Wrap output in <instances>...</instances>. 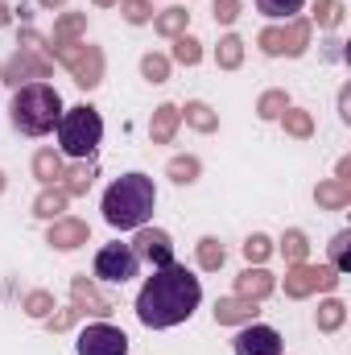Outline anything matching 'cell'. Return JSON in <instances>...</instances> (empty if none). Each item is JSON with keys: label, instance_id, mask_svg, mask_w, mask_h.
Returning <instances> with one entry per match:
<instances>
[{"label": "cell", "instance_id": "obj_21", "mask_svg": "<svg viewBox=\"0 0 351 355\" xmlns=\"http://www.w3.org/2000/svg\"><path fill=\"white\" fill-rule=\"evenodd\" d=\"M79 33H87V12H67L54 21V42H75Z\"/></svg>", "mask_w": 351, "mask_h": 355}, {"label": "cell", "instance_id": "obj_35", "mask_svg": "<svg viewBox=\"0 0 351 355\" xmlns=\"http://www.w3.org/2000/svg\"><path fill=\"white\" fill-rule=\"evenodd\" d=\"M170 178H174L178 186L194 182V178H198V157H174V162H170Z\"/></svg>", "mask_w": 351, "mask_h": 355}, {"label": "cell", "instance_id": "obj_8", "mask_svg": "<svg viewBox=\"0 0 351 355\" xmlns=\"http://www.w3.org/2000/svg\"><path fill=\"white\" fill-rule=\"evenodd\" d=\"M339 272L335 268H318V265H293L285 272V297H310L314 289H335Z\"/></svg>", "mask_w": 351, "mask_h": 355}, {"label": "cell", "instance_id": "obj_29", "mask_svg": "<svg viewBox=\"0 0 351 355\" xmlns=\"http://www.w3.org/2000/svg\"><path fill=\"white\" fill-rule=\"evenodd\" d=\"M306 248H310V244H306L302 232H285V240H281V257H285L289 265H302V261H306Z\"/></svg>", "mask_w": 351, "mask_h": 355}, {"label": "cell", "instance_id": "obj_22", "mask_svg": "<svg viewBox=\"0 0 351 355\" xmlns=\"http://www.w3.org/2000/svg\"><path fill=\"white\" fill-rule=\"evenodd\" d=\"M281 124H285V132L298 137V141H306V137L314 132V116H310V112H298V107H285V112H281Z\"/></svg>", "mask_w": 351, "mask_h": 355}, {"label": "cell", "instance_id": "obj_16", "mask_svg": "<svg viewBox=\"0 0 351 355\" xmlns=\"http://www.w3.org/2000/svg\"><path fill=\"white\" fill-rule=\"evenodd\" d=\"M268 293H273V272H264V268H244V272L236 277V297L261 302Z\"/></svg>", "mask_w": 351, "mask_h": 355}, {"label": "cell", "instance_id": "obj_10", "mask_svg": "<svg viewBox=\"0 0 351 355\" xmlns=\"http://www.w3.org/2000/svg\"><path fill=\"white\" fill-rule=\"evenodd\" d=\"M46 79H50V62L42 54H33V50H17L8 58V67L0 71V83H12V87H21V83H46Z\"/></svg>", "mask_w": 351, "mask_h": 355}, {"label": "cell", "instance_id": "obj_25", "mask_svg": "<svg viewBox=\"0 0 351 355\" xmlns=\"http://www.w3.org/2000/svg\"><path fill=\"white\" fill-rule=\"evenodd\" d=\"M186 25H190V12H186V8H166V12H157V33H166V37H182Z\"/></svg>", "mask_w": 351, "mask_h": 355}, {"label": "cell", "instance_id": "obj_34", "mask_svg": "<svg viewBox=\"0 0 351 355\" xmlns=\"http://www.w3.org/2000/svg\"><path fill=\"white\" fill-rule=\"evenodd\" d=\"M120 12H124V21H128V25H145V21L153 17L149 0H120Z\"/></svg>", "mask_w": 351, "mask_h": 355}, {"label": "cell", "instance_id": "obj_2", "mask_svg": "<svg viewBox=\"0 0 351 355\" xmlns=\"http://www.w3.org/2000/svg\"><path fill=\"white\" fill-rule=\"evenodd\" d=\"M153 207H157V190H153V178L149 174H124L103 190V219L112 227H120V232L145 227Z\"/></svg>", "mask_w": 351, "mask_h": 355}, {"label": "cell", "instance_id": "obj_30", "mask_svg": "<svg viewBox=\"0 0 351 355\" xmlns=\"http://www.w3.org/2000/svg\"><path fill=\"white\" fill-rule=\"evenodd\" d=\"M314 21H318L323 29H335V25L343 21V0H318V4H314Z\"/></svg>", "mask_w": 351, "mask_h": 355}, {"label": "cell", "instance_id": "obj_23", "mask_svg": "<svg viewBox=\"0 0 351 355\" xmlns=\"http://www.w3.org/2000/svg\"><path fill=\"white\" fill-rule=\"evenodd\" d=\"M33 174L42 178L46 186H54V182L62 178V157H58L54 149H42V153L33 157Z\"/></svg>", "mask_w": 351, "mask_h": 355}, {"label": "cell", "instance_id": "obj_43", "mask_svg": "<svg viewBox=\"0 0 351 355\" xmlns=\"http://www.w3.org/2000/svg\"><path fill=\"white\" fill-rule=\"evenodd\" d=\"M42 4H46V8H58V4H67V0H42Z\"/></svg>", "mask_w": 351, "mask_h": 355}, {"label": "cell", "instance_id": "obj_26", "mask_svg": "<svg viewBox=\"0 0 351 355\" xmlns=\"http://www.w3.org/2000/svg\"><path fill=\"white\" fill-rule=\"evenodd\" d=\"M186 124L198 128V132H215V128H219V116H215L207 103H186Z\"/></svg>", "mask_w": 351, "mask_h": 355}, {"label": "cell", "instance_id": "obj_19", "mask_svg": "<svg viewBox=\"0 0 351 355\" xmlns=\"http://www.w3.org/2000/svg\"><path fill=\"white\" fill-rule=\"evenodd\" d=\"M314 198H318V207H327V211H343L351 202V186L348 182H323V186L314 190Z\"/></svg>", "mask_w": 351, "mask_h": 355}, {"label": "cell", "instance_id": "obj_32", "mask_svg": "<svg viewBox=\"0 0 351 355\" xmlns=\"http://www.w3.org/2000/svg\"><path fill=\"white\" fill-rule=\"evenodd\" d=\"M348 244H351V232H339V236L331 240V268H335V272H348V268H351Z\"/></svg>", "mask_w": 351, "mask_h": 355}, {"label": "cell", "instance_id": "obj_20", "mask_svg": "<svg viewBox=\"0 0 351 355\" xmlns=\"http://www.w3.org/2000/svg\"><path fill=\"white\" fill-rule=\"evenodd\" d=\"M215 62H219V71H236V67L244 62V42H240L236 33H228V37H219V50H215Z\"/></svg>", "mask_w": 351, "mask_h": 355}, {"label": "cell", "instance_id": "obj_14", "mask_svg": "<svg viewBox=\"0 0 351 355\" xmlns=\"http://www.w3.org/2000/svg\"><path fill=\"white\" fill-rule=\"evenodd\" d=\"M87 223L83 219H54L50 223V236H46V244H54V248H62V252H71V248H79V244H87Z\"/></svg>", "mask_w": 351, "mask_h": 355}, {"label": "cell", "instance_id": "obj_13", "mask_svg": "<svg viewBox=\"0 0 351 355\" xmlns=\"http://www.w3.org/2000/svg\"><path fill=\"white\" fill-rule=\"evenodd\" d=\"M71 306H75L79 314H95V318H108V314H112V302L91 285L87 277H75V281H71Z\"/></svg>", "mask_w": 351, "mask_h": 355}, {"label": "cell", "instance_id": "obj_33", "mask_svg": "<svg viewBox=\"0 0 351 355\" xmlns=\"http://www.w3.org/2000/svg\"><path fill=\"white\" fill-rule=\"evenodd\" d=\"M289 103H285V91H264L261 103H257V112H261V120H281V112H285Z\"/></svg>", "mask_w": 351, "mask_h": 355}, {"label": "cell", "instance_id": "obj_15", "mask_svg": "<svg viewBox=\"0 0 351 355\" xmlns=\"http://www.w3.org/2000/svg\"><path fill=\"white\" fill-rule=\"evenodd\" d=\"M261 310H257V302H248V297H219L215 302V322L219 327H232V322H252Z\"/></svg>", "mask_w": 351, "mask_h": 355}, {"label": "cell", "instance_id": "obj_18", "mask_svg": "<svg viewBox=\"0 0 351 355\" xmlns=\"http://www.w3.org/2000/svg\"><path fill=\"white\" fill-rule=\"evenodd\" d=\"M67 198H71V194H67L62 186H46V190L33 198V215H37V219H58V215L67 211Z\"/></svg>", "mask_w": 351, "mask_h": 355}, {"label": "cell", "instance_id": "obj_44", "mask_svg": "<svg viewBox=\"0 0 351 355\" xmlns=\"http://www.w3.org/2000/svg\"><path fill=\"white\" fill-rule=\"evenodd\" d=\"M95 4H99V8H108V4H120V0H95Z\"/></svg>", "mask_w": 351, "mask_h": 355}, {"label": "cell", "instance_id": "obj_45", "mask_svg": "<svg viewBox=\"0 0 351 355\" xmlns=\"http://www.w3.org/2000/svg\"><path fill=\"white\" fill-rule=\"evenodd\" d=\"M0 190H4V174H0Z\"/></svg>", "mask_w": 351, "mask_h": 355}, {"label": "cell", "instance_id": "obj_27", "mask_svg": "<svg viewBox=\"0 0 351 355\" xmlns=\"http://www.w3.org/2000/svg\"><path fill=\"white\" fill-rule=\"evenodd\" d=\"M223 261H228V252H223V244H219V240H211V236H207V240H198V265L207 268V272H215Z\"/></svg>", "mask_w": 351, "mask_h": 355}, {"label": "cell", "instance_id": "obj_38", "mask_svg": "<svg viewBox=\"0 0 351 355\" xmlns=\"http://www.w3.org/2000/svg\"><path fill=\"white\" fill-rule=\"evenodd\" d=\"M268 252H273V244H268L264 236H248V240H244V257H248L252 265H264Z\"/></svg>", "mask_w": 351, "mask_h": 355}, {"label": "cell", "instance_id": "obj_5", "mask_svg": "<svg viewBox=\"0 0 351 355\" xmlns=\"http://www.w3.org/2000/svg\"><path fill=\"white\" fill-rule=\"evenodd\" d=\"M42 50H50V54L75 75L79 87L91 91L103 79V50H99V46H87V42H54V46H42Z\"/></svg>", "mask_w": 351, "mask_h": 355}, {"label": "cell", "instance_id": "obj_36", "mask_svg": "<svg viewBox=\"0 0 351 355\" xmlns=\"http://www.w3.org/2000/svg\"><path fill=\"white\" fill-rule=\"evenodd\" d=\"M174 58L182 62V67H194V62L203 58V50H198V42H194V37H186V33H182V37L174 42Z\"/></svg>", "mask_w": 351, "mask_h": 355}, {"label": "cell", "instance_id": "obj_12", "mask_svg": "<svg viewBox=\"0 0 351 355\" xmlns=\"http://www.w3.org/2000/svg\"><path fill=\"white\" fill-rule=\"evenodd\" d=\"M236 355H281V335L273 327L252 322L236 335Z\"/></svg>", "mask_w": 351, "mask_h": 355}, {"label": "cell", "instance_id": "obj_31", "mask_svg": "<svg viewBox=\"0 0 351 355\" xmlns=\"http://www.w3.org/2000/svg\"><path fill=\"white\" fill-rule=\"evenodd\" d=\"M302 4L306 0H257V8H261L264 17H289V21L302 12Z\"/></svg>", "mask_w": 351, "mask_h": 355}, {"label": "cell", "instance_id": "obj_3", "mask_svg": "<svg viewBox=\"0 0 351 355\" xmlns=\"http://www.w3.org/2000/svg\"><path fill=\"white\" fill-rule=\"evenodd\" d=\"M8 116H12V128L25 132V137H46L58 116H62V99L50 83H25L17 87L12 103H8Z\"/></svg>", "mask_w": 351, "mask_h": 355}, {"label": "cell", "instance_id": "obj_39", "mask_svg": "<svg viewBox=\"0 0 351 355\" xmlns=\"http://www.w3.org/2000/svg\"><path fill=\"white\" fill-rule=\"evenodd\" d=\"M67 182H62V190L67 194H87V186H91V170L87 166H79V170H71V174H62Z\"/></svg>", "mask_w": 351, "mask_h": 355}, {"label": "cell", "instance_id": "obj_42", "mask_svg": "<svg viewBox=\"0 0 351 355\" xmlns=\"http://www.w3.org/2000/svg\"><path fill=\"white\" fill-rule=\"evenodd\" d=\"M4 25H8V8L0 4V29H4Z\"/></svg>", "mask_w": 351, "mask_h": 355}, {"label": "cell", "instance_id": "obj_28", "mask_svg": "<svg viewBox=\"0 0 351 355\" xmlns=\"http://www.w3.org/2000/svg\"><path fill=\"white\" fill-rule=\"evenodd\" d=\"M141 71H145L149 83H166V79H170V58H166V54H145V58H141Z\"/></svg>", "mask_w": 351, "mask_h": 355}, {"label": "cell", "instance_id": "obj_11", "mask_svg": "<svg viewBox=\"0 0 351 355\" xmlns=\"http://www.w3.org/2000/svg\"><path fill=\"white\" fill-rule=\"evenodd\" d=\"M132 252H137V261H149L153 268L174 265V244H170V236L162 227H137Z\"/></svg>", "mask_w": 351, "mask_h": 355}, {"label": "cell", "instance_id": "obj_24", "mask_svg": "<svg viewBox=\"0 0 351 355\" xmlns=\"http://www.w3.org/2000/svg\"><path fill=\"white\" fill-rule=\"evenodd\" d=\"M343 318H348V306H343L339 297H331V302H323V306H318V331H327V335H331V331H339V327H343Z\"/></svg>", "mask_w": 351, "mask_h": 355}, {"label": "cell", "instance_id": "obj_9", "mask_svg": "<svg viewBox=\"0 0 351 355\" xmlns=\"http://www.w3.org/2000/svg\"><path fill=\"white\" fill-rule=\"evenodd\" d=\"M79 355H128V335L112 322H91L79 335Z\"/></svg>", "mask_w": 351, "mask_h": 355}, {"label": "cell", "instance_id": "obj_6", "mask_svg": "<svg viewBox=\"0 0 351 355\" xmlns=\"http://www.w3.org/2000/svg\"><path fill=\"white\" fill-rule=\"evenodd\" d=\"M257 42H261L264 54H273V58H281V54L298 58V54H306V46H310V21L293 17L285 29H264Z\"/></svg>", "mask_w": 351, "mask_h": 355}, {"label": "cell", "instance_id": "obj_17", "mask_svg": "<svg viewBox=\"0 0 351 355\" xmlns=\"http://www.w3.org/2000/svg\"><path fill=\"white\" fill-rule=\"evenodd\" d=\"M178 120H182V107L174 103H162L157 112H153V124H149V137L157 141V145H170L178 132Z\"/></svg>", "mask_w": 351, "mask_h": 355}, {"label": "cell", "instance_id": "obj_40", "mask_svg": "<svg viewBox=\"0 0 351 355\" xmlns=\"http://www.w3.org/2000/svg\"><path fill=\"white\" fill-rule=\"evenodd\" d=\"M211 12H215V21H219V25H232V21L240 17V0H215V8H211Z\"/></svg>", "mask_w": 351, "mask_h": 355}, {"label": "cell", "instance_id": "obj_4", "mask_svg": "<svg viewBox=\"0 0 351 355\" xmlns=\"http://www.w3.org/2000/svg\"><path fill=\"white\" fill-rule=\"evenodd\" d=\"M99 137H103V120L87 103H79V107H71V112L58 116V145H62L67 157H91L95 145H99Z\"/></svg>", "mask_w": 351, "mask_h": 355}, {"label": "cell", "instance_id": "obj_7", "mask_svg": "<svg viewBox=\"0 0 351 355\" xmlns=\"http://www.w3.org/2000/svg\"><path fill=\"white\" fill-rule=\"evenodd\" d=\"M137 252H132V244H103L99 252H95V277H103V281H116V285H124V281H132L137 277Z\"/></svg>", "mask_w": 351, "mask_h": 355}, {"label": "cell", "instance_id": "obj_37", "mask_svg": "<svg viewBox=\"0 0 351 355\" xmlns=\"http://www.w3.org/2000/svg\"><path fill=\"white\" fill-rule=\"evenodd\" d=\"M25 310H29L33 318H50V310H54V297H50L46 289H33V293L25 297Z\"/></svg>", "mask_w": 351, "mask_h": 355}, {"label": "cell", "instance_id": "obj_1", "mask_svg": "<svg viewBox=\"0 0 351 355\" xmlns=\"http://www.w3.org/2000/svg\"><path fill=\"white\" fill-rule=\"evenodd\" d=\"M198 302H203L198 277L186 265H166L141 285V293H137V318L149 331H166V327L186 322L198 310Z\"/></svg>", "mask_w": 351, "mask_h": 355}, {"label": "cell", "instance_id": "obj_41", "mask_svg": "<svg viewBox=\"0 0 351 355\" xmlns=\"http://www.w3.org/2000/svg\"><path fill=\"white\" fill-rule=\"evenodd\" d=\"M79 318H83V314H79V310H75V306H67V310H62V314H50V318H46V322H50V331H67V327H75V322H79Z\"/></svg>", "mask_w": 351, "mask_h": 355}]
</instances>
